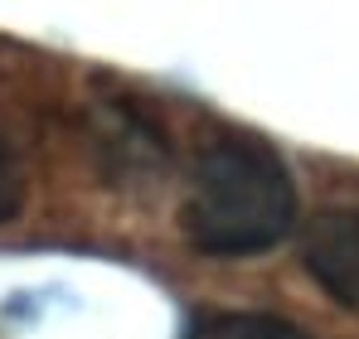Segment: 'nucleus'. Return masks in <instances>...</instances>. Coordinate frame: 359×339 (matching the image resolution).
Returning <instances> with one entry per match:
<instances>
[{
    "label": "nucleus",
    "mask_w": 359,
    "mask_h": 339,
    "mask_svg": "<svg viewBox=\"0 0 359 339\" xmlns=\"http://www.w3.org/2000/svg\"><path fill=\"white\" fill-rule=\"evenodd\" d=\"M297 228V184L287 160L252 141L229 136L194 165L184 199V237L214 257H252Z\"/></svg>",
    "instance_id": "nucleus-1"
},
{
    "label": "nucleus",
    "mask_w": 359,
    "mask_h": 339,
    "mask_svg": "<svg viewBox=\"0 0 359 339\" xmlns=\"http://www.w3.org/2000/svg\"><path fill=\"white\" fill-rule=\"evenodd\" d=\"M189 339H306V335L287 320H272V315H214Z\"/></svg>",
    "instance_id": "nucleus-3"
},
{
    "label": "nucleus",
    "mask_w": 359,
    "mask_h": 339,
    "mask_svg": "<svg viewBox=\"0 0 359 339\" xmlns=\"http://www.w3.org/2000/svg\"><path fill=\"white\" fill-rule=\"evenodd\" d=\"M301 257H306V272L320 282V291L359 315V209L320 214L306 228Z\"/></svg>",
    "instance_id": "nucleus-2"
},
{
    "label": "nucleus",
    "mask_w": 359,
    "mask_h": 339,
    "mask_svg": "<svg viewBox=\"0 0 359 339\" xmlns=\"http://www.w3.org/2000/svg\"><path fill=\"white\" fill-rule=\"evenodd\" d=\"M20 199H25V179H20L15 155H10L5 141H0V223H10V219L20 214Z\"/></svg>",
    "instance_id": "nucleus-4"
}]
</instances>
